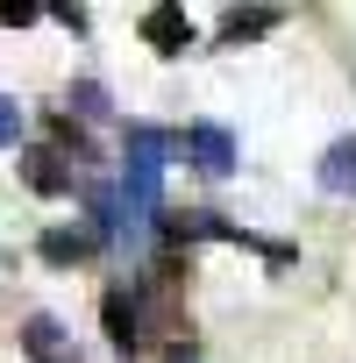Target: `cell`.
I'll use <instances>...</instances> for the list:
<instances>
[{"mask_svg": "<svg viewBox=\"0 0 356 363\" xmlns=\"http://www.w3.org/2000/svg\"><path fill=\"white\" fill-rule=\"evenodd\" d=\"M164 128L135 121L128 128V164H121V214H114V242H143L157 221V193H164Z\"/></svg>", "mask_w": 356, "mask_h": 363, "instance_id": "1", "label": "cell"}, {"mask_svg": "<svg viewBox=\"0 0 356 363\" xmlns=\"http://www.w3.org/2000/svg\"><path fill=\"white\" fill-rule=\"evenodd\" d=\"M143 43L157 50V57H178V50H193V22H186V8H171V0H164V8H143Z\"/></svg>", "mask_w": 356, "mask_h": 363, "instance_id": "2", "label": "cell"}, {"mask_svg": "<svg viewBox=\"0 0 356 363\" xmlns=\"http://www.w3.org/2000/svg\"><path fill=\"white\" fill-rule=\"evenodd\" d=\"M186 157H193L207 178H228V171H235V135L214 128V121H193V128H186Z\"/></svg>", "mask_w": 356, "mask_h": 363, "instance_id": "3", "label": "cell"}, {"mask_svg": "<svg viewBox=\"0 0 356 363\" xmlns=\"http://www.w3.org/2000/svg\"><path fill=\"white\" fill-rule=\"evenodd\" d=\"M22 178H29L36 193H50V200H57V193H72V171H65V157H57V150H29V157H22Z\"/></svg>", "mask_w": 356, "mask_h": 363, "instance_id": "4", "label": "cell"}, {"mask_svg": "<svg viewBox=\"0 0 356 363\" xmlns=\"http://www.w3.org/2000/svg\"><path fill=\"white\" fill-rule=\"evenodd\" d=\"M321 186H328V193H356V135L328 143V157H321Z\"/></svg>", "mask_w": 356, "mask_h": 363, "instance_id": "5", "label": "cell"}, {"mask_svg": "<svg viewBox=\"0 0 356 363\" xmlns=\"http://www.w3.org/2000/svg\"><path fill=\"white\" fill-rule=\"evenodd\" d=\"M22 349H29L36 363H72V356H65V328H57L50 313H36V320L22 328Z\"/></svg>", "mask_w": 356, "mask_h": 363, "instance_id": "6", "label": "cell"}, {"mask_svg": "<svg viewBox=\"0 0 356 363\" xmlns=\"http://www.w3.org/2000/svg\"><path fill=\"white\" fill-rule=\"evenodd\" d=\"M36 250H43V264H79V257L93 250V235H79V228H50Z\"/></svg>", "mask_w": 356, "mask_h": 363, "instance_id": "7", "label": "cell"}, {"mask_svg": "<svg viewBox=\"0 0 356 363\" xmlns=\"http://www.w3.org/2000/svg\"><path fill=\"white\" fill-rule=\"evenodd\" d=\"M271 29H278V15H271V8H250V15L235 8V15L221 22V36H228V43H250V36H271Z\"/></svg>", "mask_w": 356, "mask_h": 363, "instance_id": "8", "label": "cell"}, {"mask_svg": "<svg viewBox=\"0 0 356 363\" xmlns=\"http://www.w3.org/2000/svg\"><path fill=\"white\" fill-rule=\"evenodd\" d=\"M100 320H107V342H114V349H135V313H128V299H121V292H107Z\"/></svg>", "mask_w": 356, "mask_h": 363, "instance_id": "9", "label": "cell"}, {"mask_svg": "<svg viewBox=\"0 0 356 363\" xmlns=\"http://www.w3.org/2000/svg\"><path fill=\"white\" fill-rule=\"evenodd\" d=\"M15 135H22V107L0 93V150H15Z\"/></svg>", "mask_w": 356, "mask_h": 363, "instance_id": "10", "label": "cell"}, {"mask_svg": "<svg viewBox=\"0 0 356 363\" xmlns=\"http://www.w3.org/2000/svg\"><path fill=\"white\" fill-rule=\"evenodd\" d=\"M29 22H36L29 0H0V29H29Z\"/></svg>", "mask_w": 356, "mask_h": 363, "instance_id": "11", "label": "cell"}]
</instances>
